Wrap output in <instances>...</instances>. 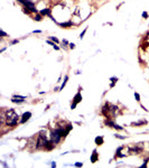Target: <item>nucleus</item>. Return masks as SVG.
<instances>
[{"instance_id": "1", "label": "nucleus", "mask_w": 149, "mask_h": 168, "mask_svg": "<svg viewBox=\"0 0 149 168\" xmlns=\"http://www.w3.org/2000/svg\"><path fill=\"white\" fill-rule=\"evenodd\" d=\"M18 120H19L18 114L14 111L13 109H10V110H8V111L6 112V123H7V126L15 127L17 125Z\"/></svg>"}, {"instance_id": "2", "label": "nucleus", "mask_w": 149, "mask_h": 168, "mask_svg": "<svg viewBox=\"0 0 149 168\" xmlns=\"http://www.w3.org/2000/svg\"><path fill=\"white\" fill-rule=\"evenodd\" d=\"M46 144H47V139H46V136H45V132L44 131H42V132H39V136H38V139H37V145H36V148H45V146H46Z\"/></svg>"}, {"instance_id": "3", "label": "nucleus", "mask_w": 149, "mask_h": 168, "mask_svg": "<svg viewBox=\"0 0 149 168\" xmlns=\"http://www.w3.org/2000/svg\"><path fill=\"white\" fill-rule=\"evenodd\" d=\"M61 138H62V134H61V131L58 130V129L53 130L51 132V139H52V141L54 144H58L61 141Z\"/></svg>"}, {"instance_id": "4", "label": "nucleus", "mask_w": 149, "mask_h": 168, "mask_svg": "<svg viewBox=\"0 0 149 168\" xmlns=\"http://www.w3.org/2000/svg\"><path fill=\"white\" fill-rule=\"evenodd\" d=\"M82 101V95L81 93H76L74 96V99H73V103H72V105H71V108L72 109H75V107H76V104L77 103H80Z\"/></svg>"}, {"instance_id": "5", "label": "nucleus", "mask_w": 149, "mask_h": 168, "mask_svg": "<svg viewBox=\"0 0 149 168\" xmlns=\"http://www.w3.org/2000/svg\"><path fill=\"white\" fill-rule=\"evenodd\" d=\"M142 151V145H140L139 147L138 146H134V147H132V148H129V152H130L131 155H133V154H140Z\"/></svg>"}, {"instance_id": "6", "label": "nucleus", "mask_w": 149, "mask_h": 168, "mask_svg": "<svg viewBox=\"0 0 149 168\" xmlns=\"http://www.w3.org/2000/svg\"><path fill=\"white\" fill-rule=\"evenodd\" d=\"M30 117H32V113H30V112H25V113L22 114V118H21L20 122H21V123H25L27 120L30 119Z\"/></svg>"}, {"instance_id": "7", "label": "nucleus", "mask_w": 149, "mask_h": 168, "mask_svg": "<svg viewBox=\"0 0 149 168\" xmlns=\"http://www.w3.org/2000/svg\"><path fill=\"white\" fill-rule=\"evenodd\" d=\"M11 101L14 102V103H21V102H24L25 101V96H14L13 99H11Z\"/></svg>"}, {"instance_id": "8", "label": "nucleus", "mask_w": 149, "mask_h": 168, "mask_svg": "<svg viewBox=\"0 0 149 168\" xmlns=\"http://www.w3.org/2000/svg\"><path fill=\"white\" fill-rule=\"evenodd\" d=\"M98 158H99V156H98V151H96V150H93L92 156H91V163H95V161L98 160Z\"/></svg>"}, {"instance_id": "9", "label": "nucleus", "mask_w": 149, "mask_h": 168, "mask_svg": "<svg viewBox=\"0 0 149 168\" xmlns=\"http://www.w3.org/2000/svg\"><path fill=\"white\" fill-rule=\"evenodd\" d=\"M54 148V142L53 141H47L46 146H45V149L46 150H52Z\"/></svg>"}, {"instance_id": "10", "label": "nucleus", "mask_w": 149, "mask_h": 168, "mask_svg": "<svg viewBox=\"0 0 149 168\" xmlns=\"http://www.w3.org/2000/svg\"><path fill=\"white\" fill-rule=\"evenodd\" d=\"M95 144H96L98 146H101V145L103 144V137H96V138H95Z\"/></svg>"}, {"instance_id": "11", "label": "nucleus", "mask_w": 149, "mask_h": 168, "mask_svg": "<svg viewBox=\"0 0 149 168\" xmlns=\"http://www.w3.org/2000/svg\"><path fill=\"white\" fill-rule=\"evenodd\" d=\"M144 123H147V121H139V122H132L131 126L133 127H139L140 125H144Z\"/></svg>"}, {"instance_id": "12", "label": "nucleus", "mask_w": 149, "mask_h": 168, "mask_svg": "<svg viewBox=\"0 0 149 168\" xmlns=\"http://www.w3.org/2000/svg\"><path fill=\"white\" fill-rule=\"evenodd\" d=\"M40 14L44 15V16H49V9H43L40 11Z\"/></svg>"}, {"instance_id": "13", "label": "nucleus", "mask_w": 149, "mask_h": 168, "mask_svg": "<svg viewBox=\"0 0 149 168\" xmlns=\"http://www.w3.org/2000/svg\"><path fill=\"white\" fill-rule=\"evenodd\" d=\"M105 125L109 126V127H113V128H114V126H115L114 122H112V121H110V120H107V121H105Z\"/></svg>"}, {"instance_id": "14", "label": "nucleus", "mask_w": 149, "mask_h": 168, "mask_svg": "<svg viewBox=\"0 0 149 168\" xmlns=\"http://www.w3.org/2000/svg\"><path fill=\"white\" fill-rule=\"evenodd\" d=\"M67 81H69V76H65V80H64V82H63V84H62V86H61V90H63V88L66 85Z\"/></svg>"}, {"instance_id": "15", "label": "nucleus", "mask_w": 149, "mask_h": 168, "mask_svg": "<svg viewBox=\"0 0 149 168\" xmlns=\"http://www.w3.org/2000/svg\"><path fill=\"white\" fill-rule=\"evenodd\" d=\"M62 27H69V26H71L72 25V22L71 21H69V22H64V24H59Z\"/></svg>"}, {"instance_id": "16", "label": "nucleus", "mask_w": 149, "mask_h": 168, "mask_svg": "<svg viewBox=\"0 0 149 168\" xmlns=\"http://www.w3.org/2000/svg\"><path fill=\"white\" fill-rule=\"evenodd\" d=\"M111 81H112V83H111V85H110V86H111V88H113V86H114V83L118 81V78H115V77H112Z\"/></svg>"}, {"instance_id": "17", "label": "nucleus", "mask_w": 149, "mask_h": 168, "mask_svg": "<svg viewBox=\"0 0 149 168\" xmlns=\"http://www.w3.org/2000/svg\"><path fill=\"white\" fill-rule=\"evenodd\" d=\"M134 98H136V100H137L138 102L140 101V95H139L138 93H134Z\"/></svg>"}, {"instance_id": "18", "label": "nucleus", "mask_w": 149, "mask_h": 168, "mask_svg": "<svg viewBox=\"0 0 149 168\" xmlns=\"http://www.w3.org/2000/svg\"><path fill=\"white\" fill-rule=\"evenodd\" d=\"M148 160H149V159H146V160H145V163L142 164V166H141V167H142V168H144V167H147V164H148Z\"/></svg>"}, {"instance_id": "19", "label": "nucleus", "mask_w": 149, "mask_h": 168, "mask_svg": "<svg viewBox=\"0 0 149 168\" xmlns=\"http://www.w3.org/2000/svg\"><path fill=\"white\" fill-rule=\"evenodd\" d=\"M35 20H37V21H40V20H42V17H40L39 15H36V16H35Z\"/></svg>"}, {"instance_id": "20", "label": "nucleus", "mask_w": 149, "mask_h": 168, "mask_svg": "<svg viewBox=\"0 0 149 168\" xmlns=\"http://www.w3.org/2000/svg\"><path fill=\"white\" fill-rule=\"evenodd\" d=\"M85 32H86V29H84V30H83V32H82V34H81V35H80V38H81V39H82V38H83V36H84V34H85Z\"/></svg>"}, {"instance_id": "21", "label": "nucleus", "mask_w": 149, "mask_h": 168, "mask_svg": "<svg viewBox=\"0 0 149 168\" xmlns=\"http://www.w3.org/2000/svg\"><path fill=\"white\" fill-rule=\"evenodd\" d=\"M51 39H52L53 42H55V43H58V39H57L56 37H54V36H53V37H51Z\"/></svg>"}, {"instance_id": "22", "label": "nucleus", "mask_w": 149, "mask_h": 168, "mask_svg": "<svg viewBox=\"0 0 149 168\" xmlns=\"http://www.w3.org/2000/svg\"><path fill=\"white\" fill-rule=\"evenodd\" d=\"M142 17L144 18H148V14L147 13H142Z\"/></svg>"}, {"instance_id": "23", "label": "nucleus", "mask_w": 149, "mask_h": 168, "mask_svg": "<svg viewBox=\"0 0 149 168\" xmlns=\"http://www.w3.org/2000/svg\"><path fill=\"white\" fill-rule=\"evenodd\" d=\"M114 128H115V129H118V130H122V127H119L118 125H115V126H114Z\"/></svg>"}, {"instance_id": "24", "label": "nucleus", "mask_w": 149, "mask_h": 168, "mask_svg": "<svg viewBox=\"0 0 149 168\" xmlns=\"http://www.w3.org/2000/svg\"><path fill=\"white\" fill-rule=\"evenodd\" d=\"M82 165H83L82 163H76V164H75V166H76V167H82Z\"/></svg>"}, {"instance_id": "25", "label": "nucleus", "mask_w": 149, "mask_h": 168, "mask_svg": "<svg viewBox=\"0 0 149 168\" xmlns=\"http://www.w3.org/2000/svg\"><path fill=\"white\" fill-rule=\"evenodd\" d=\"M0 34H1V36H2V37H5V36H7V35H6V33H5L3 30H1V32H0Z\"/></svg>"}, {"instance_id": "26", "label": "nucleus", "mask_w": 149, "mask_h": 168, "mask_svg": "<svg viewBox=\"0 0 149 168\" xmlns=\"http://www.w3.org/2000/svg\"><path fill=\"white\" fill-rule=\"evenodd\" d=\"M115 137L119 138V139H125V137H122V136H118V134H115Z\"/></svg>"}, {"instance_id": "27", "label": "nucleus", "mask_w": 149, "mask_h": 168, "mask_svg": "<svg viewBox=\"0 0 149 168\" xmlns=\"http://www.w3.org/2000/svg\"><path fill=\"white\" fill-rule=\"evenodd\" d=\"M74 47H75V45L73 44V43H72V44H70V48H72V49H73Z\"/></svg>"}]
</instances>
